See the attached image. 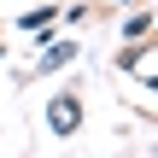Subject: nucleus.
Instances as JSON below:
<instances>
[{
	"instance_id": "1",
	"label": "nucleus",
	"mask_w": 158,
	"mask_h": 158,
	"mask_svg": "<svg viewBox=\"0 0 158 158\" xmlns=\"http://www.w3.org/2000/svg\"><path fill=\"white\" fill-rule=\"evenodd\" d=\"M53 129H59V135L76 129V100H59V106H53Z\"/></svg>"
}]
</instances>
